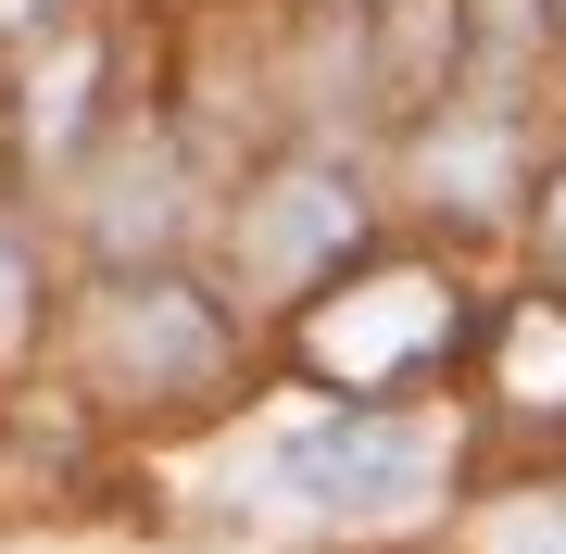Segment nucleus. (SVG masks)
Here are the masks:
<instances>
[{
	"mask_svg": "<svg viewBox=\"0 0 566 554\" xmlns=\"http://www.w3.org/2000/svg\"><path fill=\"white\" fill-rule=\"evenodd\" d=\"M428 479H441V453L403 416H327V429L277 441V492L327 504V516H403V504H428Z\"/></svg>",
	"mask_w": 566,
	"mask_h": 554,
	"instance_id": "obj_1",
	"label": "nucleus"
},
{
	"mask_svg": "<svg viewBox=\"0 0 566 554\" xmlns=\"http://www.w3.org/2000/svg\"><path fill=\"white\" fill-rule=\"evenodd\" d=\"M303 341H315L327 378H365V390H378V378L428 366V353H453V290L428 278V265H378V278H353Z\"/></svg>",
	"mask_w": 566,
	"mask_h": 554,
	"instance_id": "obj_2",
	"label": "nucleus"
},
{
	"mask_svg": "<svg viewBox=\"0 0 566 554\" xmlns=\"http://www.w3.org/2000/svg\"><path fill=\"white\" fill-rule=\"evenodd\" d=\"M88 341H102L114 390H214V378H227L214 303H202V290H177V278H114L102 315H88Z\"/></svg>",
	"mask_w": 566,
	"mask_h": 554,
	"instance_id": "obj_3",
	"label": "nucleus"
},
{
	"mask_svg": "<svg viewBox=\"0 0 566 554\" xmlns=\"http://www.w3.org/2000/svg\"><path fill=\"white\" fill-rule=\"evenodd\" d=\"M353 240H365L353 177H340V165H290V177H264L252 215H240V278H252V290H303V278L340 265Z\"/></svg>",
	"mask_w": 566,
	"mask_h": 554,
	"instance_id": "obj_4",
	"label": "nucleus"
},
{
	"mask_svg": "<svg viewBox=\"0 0 566 554\" xmlns=\"http://www.w3.org/2000/svg\"><path fill=\"white\" fill-rule=\"evenodd\" d=\"M504 404L516 416H566V303H516L504 315Z\"/></svg>",
	"mask_w": 566,
	"mask_h": 554,
	"instance_id": "obj_5",
	"label": "nucleus"
},
{
	"mask_svg": "<svg viewBox=\"0 0 566 554\" xmlns=\"http://www.w3.org/2000/svg\"><path fill=\"white\" fill-rule=\"evenodd\" d=\"M39 341V252H25V227L0 215V353Z\"/></svg>",
	"mask_w": 566,
	"mask_h": 554,
	"instance_id": "obj_6",
	"label": "nucleus"
},
{
	"mask_svg": "<svg viewBox=\"0 0 566 554\" xmlns=\"http://www.w3.org/2000/svg\"><path fill=\"white\" fill-rule=\"evenodd\" d=\"M491 554H566V516H554V504H528V516H516V530L491 542Z\"/></svg>",
	"mask_w": 566,
	"mask_h": 554,
	"instance_id": "obj_7",
	"label": "nucleus"
},
{
	"mask_svg": "<svg viewBox=\"0 0 566 554\" xmlns=\"http://www.w3.org/2000/svg\"><path fill=\"white\" fill-rule=\"evenodd\" d=\"M542 252H554V265H566V165L542 177Z\"/></svg>",
	"mask_w": 566,
	"mask_h": 554,
	"instance_id": "obj_8",
	"label": "nucleus"
},
{
	"mask_svg": "<svg viewBox=\"0 0 566 554\" xmlns=\"http://www.w3.org/2000/svg\"><path fill=\"white\" fill-rule=\"evenodd\" d=\"M51 13H63V0H0V39H39Z\"/></svg>",
	"mask_w": 566,
	"mask_h": 554,
	"instance_id": "obj_9",
	"label": "nucleus"
},
{
	"mask_svg": "<svg viewBox=\"0 0 566 554\" xmlns=\"http://www.w3.org/2000/svg\"><path fill=\"white\" fill-rule=\"evenodd\" d=\"M554 39H566V0H554Z\"/></svg>",
	"mask_w": 566,
	"mask_h": 554,
	"instance_id": "obj_10",
	"label": "nucleus"
}]
</instances>
